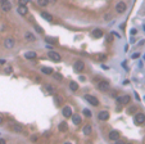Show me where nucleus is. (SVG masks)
<instances>
[{
	"mask_svg": "<svg viewBox=\"0 0 145 144\" xmlns=\"http://www.w3.org/2000/svg\"><path fill=\"white\" fill-rule=\"evenodd\" d=\"M50 1H51L53 4H55V3H57V0H50Z\"/></svg>",
	"mask_w": 145,
	"mask_h": 144,
	"instance_id": "40",
	"label": "nucleus"
},
{
	"mask_svg": "<svg viewBox=\"0 0 145 144\" xmlns=\"http://www.w3.org/2000/svg\"><path fill=\"white\" fill-rule=\"evenodd\" d=\"M128 144H132V143H128Z\"/></svg>",
	"mask_w": 145,
	"mask_h": 144,
	"instance_id": "42",
	"label": "nucleus"
},
{
	"mask_svg": "<svg viewBox=\"0 0 145 144\" xmlns=\"http://www.w3.org/2000/svg\"><path fill=\"white\" fill-rule=\"evenodd\" d=\"M64 144H72V143H70V142H66Z\"/></svg>",
	"mask_w": 145,
	"mask_h": 144,
	"instance_id": "41",
	"label": "nucleus"
},
{
	"mask_svg": "<svg viewBox=\"0 0 145 144\" xmlns=\"http://www.w3.org/2000/svg\"><path fill=\"white\" fill-rule=\"evenodd\" d=\"M83 68H85V63H83L82 60H77V62L74 63V70L77 72H81Z\"/></svg>",
	"mask_w": 145,
	"mask_h": 144,
	"instance_id": "11",
	"label": "nucleus"
},
{
	"mask_svg": "<svg viewBox=\"0 0 145 144\" xmlns=\"http://www.w3.org/2000/svg\"><path fill=\"white\" fill-rule=\"evenodd\" d=\"M144 30H145V26H144Z\"/></svg>",
	"mask_w": 145,
	"mask_h": 144,
	"instance_id": "43",
	"label": "nucleus"
},
{
	"mask_svg": "<svg viewBox=\"0 0 145 144\" xmlns=\"http://www.w3.org/2000/svg\"><path fill=\"white\" fill-rule=\"evenodd\" d=\"M1 10H3L4 13H8V12H10V10H12V4H10L9 1H6V3L1 4Z\"/></svg>",
	"mask_w": 145,
	"mask_h": 144,
	"instance_id": "12",
	"label": "nucleus"
},
{
	"mask_svg": "<svg viewBox=\"0 0 145 144\" xmlns=\"http://www.w3.org/2000/svg\"><path fill=\"white\" fill-rule=\"evenodd\" d=\"M93 36L95 37V39H99V37L103 36V31H102V30H99V28H96V30H94V31H93Z\"/></svg>",
	"mask_w": 145,
	"mask_h": 144,
	"instance_id": "18",
	"label": "nucleus"
},
{
	"mask_svg": "<svg viewBox=\"0 0 145 144\" xmlns=\"http://www.w3.org/2000/svg\"><path fill=\"white\" fill-rule=\"evenodd\" d=\"M85 99L90 103V104H93L94 105V107H96V105H99V100L96 99V98L94 96V95H85Z\"/></svg>",
	"mask_w": 145,
	"mask_h": 144,
	"instance_id": "2",
	"label": "nucleus"
},
{
	"mask_svg": "<svg viewBox=\"0 0 145 144\" xmlns=\"http://www.w3.org/2000/svg\"><path fill=\"white\" fill-rule=\"evenodd\" d=\"M62 113H63V116H64L66 118L71 117V116H72V108L70 107V105H67V107H64V108L62 109Z\"/></svg>",
	"mask_w": 145,
	"mask_h": 144,
	"instance_id": "8",
	"label": "nucleus"
},
{
	"mask_svg": "<svg viewBox=\"0 0 145 144\" xmlns=\"http://www.w3.org/2000/svg\"><path fill=\"white\" fill-rule=\"evenodd\" d=\"M17 12H18V14H21V16H26V14L28 13V9H27L26 5H18Z\"/></svg>",
	"mask_w": 145,
	"mask_h": 144,
	"instance_id": "10",
	"label": "nucleus"
},
{
	"mask_svg": "<svg viewBox=\"0 0 145 144\" xmlns=\"http://www.w3.org/2000/svg\"><path fill=\"white\" fill-rule=\"evenodd\" d=\"M25 58H27V59H35L36 58V53L35 51H27L25 54Z\"/></svg>",
	"mask_w": 145,
	"mask_h": 144,
	"instance_id": "20",
	"label": "nucleus"
},
{
	"mask_svg": "<svg viewBox=\"0 0 145 144\" xmlns=\"http://www.w3.org/2000/svg\"><path fill=\"white\" fill-rule=\"evenodd\" d=\"M54 102H55L57 104H59V103H60V98H59V96H57L55 94H54Z\"/></svg>",
	"mask_w": 145,
	"mask_h": 144,
	"instance_id": "30",
	"label": "nucleus"
},
{
	"mask_svg": "<svg viewBox=\"0 0 145 144\" xmlns=\"http://www.w3.org/2000/svg\"><path fill=\"white\" fill-rule=\"evenodd\" d=\"M41 17H42L45 21H48V22H51V21H53V17L50 16L49 13H46V12H41Z\"/></svg>",
	"mask_w": 145,
	"mask_h": 144,
	"instance_id": "19",
	"label": "nucleus"
},
{
	"mask_svg": "<svg viewBox=\"0 0 145 144\" xmlns=\"http://www.w3.org/2000/svg\"><path fill=\"white\" fill-rule=\"evenodd\" d=\"M104 19H105L107 22H109V21L112 19V13H107L105 16H104Z\"/></svg>",
	"mask_w": 145,
	"mask_h": 144,
	"instance_id": "26",
	"label": "nucleus"
},
{
	"mask_svg": "<svg viewBox=\"0 0 145 144\" xmlns=\"http://www.w3.org/2000/svg\"><path fill=\"white\" fill-rule=\"evenodd\" d=\"M145 122V115L144 113H136L135 115V124L136 125H143Z\"/></svg>",
	"mask_w": 145,
	"mask_h": 144,
	"instance_id": "1",
	"label": "nucleus"
},
{
	"mask_svg": "<svg viewBox=\"0 0 145 144\" xmlns=\"http://www.w3.org/2000/svg\"><path fill=\"white\" fill-rule=\"evenodd\" d=\"M135 111H136V107H130L127 112L130 113V115H132V112H135Z\"/></svg>",
	"mask_w": 145,
	"mask_h": 144,
	"instance_id": "29",
	"label": "nucleus"
},
{
	"mask_svg": "<svg viewBox=\"0 0 145 144\" xmlns=\"http://www.w3.org/2000/svg\"><path fill=\"white\" fill-rule=\"evenodd\" d=\"M8 0H0V4H4V3H6Z\"/></svg>",
	"mask_w": 145,
	"mask_h": 144,
	"instance_id": "37",
	"label": "nucleus"
},
{
	"mask_svg": "<svg viewBox=\"0 0 145 144\" xmlns=\"http://www.w3.org/2000/svg\"><path fill=\"white\" fill-rule=\"evenodd\" d=\"M0 144H6V140L3 139V138H0Z\"/></svg>",
	"mask_w": 145,
	"mask_h": 144,
	"instance_id": "36",
	"label": "nucleus"
},
{
	"mask_svg": "<svg viewBox=\"0 0 145 144\" xmlns=\"http://www.w3.org/2000/svg\"><path fill=\"white\" fill-rule=\"evenodd\" d=\"M58 129H59V131H62V133H66L67 130H68V125H67V122H60L59 124V126H58Z\"/></svg>",
	"mask_w": 145,
	"mask_h": 144,
	"instance_id": "17",
	"label": "nucleus"
},
{
	"mask_svg": "<svg viewBox=\"0 0 145 144\" xmlns=\"http://www.w3.org/2000/svg\"><path fill=\"white\" fill-rule=\"evenodd\" d=\"M13 130L16 133H19V131H22V126L21 125H13Z\"/></svg>",
	"mask_w": 145,
	"mask_h": 144,
	"instance_id": "25",
	"label": "nucleus"
},
{
	"mask_svg": "<svg viewBox=\"0 0 145 144\" xmlns=\"http://www.w3.org/2000/svg\"><path fill=\"white\" fill-rule=\"evenodd\" d=\"M41 71H42L45 75H51V73H53V70H51V68H49V67H42Z\"/></svg>",
	"mask_w": 145,
	"mask_h": 144,
	"instance_id": "23",
	"label": "nucleus"
},
{
	"mask_svg": "<svg viewBox=\"0 0 145 144\" xmlns=\"http://www.w3.org/2000/svg\"><path fill=\"white\" fill-rule=\"evenodd\" d=\"M136 32H137L136 28H132V30H131V35H136Z\"/></svg>",
	"mask_w": 145,
	"mask_h": 144,
	"instance_id": "35",
	"label": "nucleus"
},
{
	"mask_svg": "<svg viewBox=\"0 0 145 144\" xmlns=\"http://www.w3.org/2000/svg\"><path fill=\"white\" fill-rule=\"evenodd\" d=\"M54 77H55L58 81H60V80L63 79V77H62V75H59V73H54Z\"/></svg>",
	"mask_w": 145,
	"mask_h": 144,
	"instance_id": "28",
	"label": "nucleus"
},
{
	"mask_svg": "<svg viewBox=\"0 0 145 144\" xmlns=\"http://www.w3.org/2000/svg\"><path fill=\"white\" fill-rule=\"evenodd\" d=\"M49 58L51 59V60H54V62H59L60 60V54H58L57 51H49Z\"/></svg>",
	"mask_w": 145,
	"mask_h": 144,
	"instance_id": "5",
	"label": "nucleus"
},
{
	"mask_svg": "<svg viewBox=\"0 0 145 144\" xmlns=\"http://www.w3.org/2000/svg\"><path fill=\"white\" fill-rule=\"evenodd\" d=\"M109 139L110 140H118L119 139V133L117 130H113L109 133Z\"/></svg>",
	"mask_w": 145,
	"mask_h": 144,
	"instance_id": "14",
	"label": "nucleus"
},
{
	"mask_svg": "<svg viewBox=\"0 0 145 144\" xmlns=\"http://www.w3.org/2000/svg\"><path fill=\"white\" fill-rule=\"evenodd\" d=\"M98 117H99V120H100V121H107V120H109V113L107 111H100Z\"/></svg>",
	"mask_w": 145,
	"mask_h": 144,
	"instance_id": "9",
	"label": "nucleus"
},
{
	"mask_svg": "<svg viewBox=\"0 0 145 144\" xmlns=\"http://www.w3.org/2000/svg\"><path fill=\"white\" fill-rule=\"evenodd\" d=\"M139 57H140L139 53H135V54H132V59H136V58H139Z\"/></svg>",
	"mask_w": 145,
	"mask_h": 144,
	"instance_id": "32",
	"label": "nucleus"
},
{
	"mask_svg": "<svg viewBox=\"0 0 145 144\" xmlns=\"http://www.w3.org/2000/svg\"><path fill=\"white\" fill-rule=\"evenodd\" d=\"M12 71H13V70H12V67H8V68L5 70V72H6V73H12Z\"/></svg>",
	"mask_w": 145,
	"mask_h": 144,
	"instance_id": "34",
	"label": "nucleus"
},
{
	"mask_svg": "<svg viewBox=\"0 0 145 144\" xmlns=\"http://www.w3.org/2000/svg\"><path fill=\"white\" fill-rule=\"evenodd\" d=\"M82 131H83V134H85V135H90L91 131H93V126H91V124H86L85 126H83Z\"/></svg>",
	"mask_w": 145,
	"mask_h": 144,
	"instance_id": "13",
	"label": "nucleus"
},
{
	"mask_svg": "<svg viewBox=\"0 0 145 144\" xmlns=\"http://www.w3.org/2000/svg\"><path fill=\"white\" fill-rule=\"evenodd\" d=\"M72 121H73V124L74 125H80L82 122V120H81V116L80 115H72Z\"/></svg>",
	"mask_w": 145,
	"mask_h": 144,
	"instance_id": "16",
	"label": "nucleus"
},
{
	"mask_svg": "<svg viewBox=\"0 0 145 144\" xmlns=\"http://www.w3.org/2000/svg\"><path fill=\"white\" fill-rule=\"evenodd\" d=\"M4 47L6 49H12L14 47V40L12 39V37H8V39H5L4 40Z\"/></svg>",
	"mask_w": 145,
	"mask_h": 144,
	"instance_id": "7",
	"label": "nucleus"
},
{
	"mask_svg": "<svg viewBox=\"0 0 145 144\" xmlns=\"http://www.w3.org/2000/svg\"><path fill=\"white\" fill-rule=\"evenodd\" d=\"M46 90H48L50 94H55V93H57V92H55V89L53 88L51 85H46Z\"/></svg>",
	"mask_w": 145,
	"mask_h": 144,
	"instance_id": "24",
	"label": "nucleus"
},
{
	"mask_svg": "<svg viewBox=\"0 0 145 144\" xmlns=\"http://www.w3.org/2000/svg\"><path fill=\"white\" fill-rule=\"evenodd\" d=\"M27 4V0H19V5H26Z\"/></svg>",
	"mask_w": 145,
	"mask_h": 144,
	"instance_id": "31",
	"label": "nucleus"
},
{
	"mask_svg": "<svg viewBox=\"0 0 145 144\" xmlns=\"http://www.w3.org/2000/svg\"><path fill=\"white\" fill-rule=\"evenodd\" d=\"M70 88H71L72 92H77V90H78V84H77V82H74V81H71L70 82Z\"/></svg>",
	"mask_w": 145,
	"mask_h": 144,
	"instance_id": "21",
	"label": "nucleus"
},
{
	"mask_svg": "<svg viewBox=\"0 0 145 144\" xmlns=\"http://www.w3.org/2000/svg\"><path fill=\"white\" fill-rule=\"evenodd\" d=\"M1 124H3V117L0 116V125H1Z\"/></svg>",
	"mask_w": 145,
	"mask_h": 144,
	"instance_id": "39",
	"label": "nucleus"
},
{
	"mask_svg": "<svg viewBox=\"0 0 145 144\" xmlns=\"http://www.w3.org/2000/svg\"><path fill=\"white\" fill-rule=\"evenodd\" d=\"M37 3H39L40 6H48L49 3H50V0H37Z\"/></svg>",
	"mask_w": 145,
	"mask_h": 144,
	"instance_id": "22",
	"label": "nucleus"
},
{
	"mask_svg": "<svg viewBox=\"0 0 145 144\" xmlns=\"http://www.w3.org/2000/svg\"><path fill=\"white\" fill-rule=\"evenodd\" d=\"M83 113H85V116H86V117H90L91 115H93V113H91L89 109H83Z\"/></svg>",
	"mask_w": 145,
	"mask_h": 144,
	"instance_id": "27",
	"label": "nucleus"
},
{
	"mask_svg": "<svg viewBox=\"0 0 145 144\" xmlns=\"http://www.w3.org/2000/svg\"><path fill=\"white\" fill-rule=\"evenodd\" d=\"M25 39L27 40V41H35L36 40V37H35V35L32 34V32H30V31H27L26 34H25Z\"/></svg>",
	"mask_w": 145,
	"mask_h": 144,
	"instance_id": "15",
	"label": "nucleus"
},
{
	"mask_svg": "<svg viewBox=\"0 0 145 144\" xmlns=\"http://www.w3.org/2000/svg\"><path fill=\"white\" fill-rule=\"evenodd\" d=\"M131 102V96L130 95H122L121 98H118V103L121 104H128Z\"/></svg>",
	"mask_w": 145,
	"mask_h": 144,
	"instance_id": "6",
	"label": "nucleus"
},
{
	"mask_svg": "<svg viewBox=\"0 0 145 144\" xmlns=\"http://www.w3.org/2000/svg\"><path fill=\"white\" fill-rule=\"evenodd\" d=\"M144 59H145V55H144Z\"/></svg>",
	"mask_w": 145,
	"mask_h": 144,
	"instance_id": "44",
	"label": "nucleus"
},
{
	"mask_svg": "<svg viewBox=\"0 0 145 144\" xmlns=\"http://www.w3.org/2000/svg\"><path fill=\"white\" fill-rule=\"evenodd\" d=\"M114 142H116L114 144H126L125 142H122V140H119V139H118V140H114Z\"/></svg>",
	"mask_w": 145,
	"mask_h": 144,
	"instance_id": "33",
	"label": "nucleus"
},
{
	"mask_svg": "<svg viewBox=\"0 0 145 144\" xmlns=\"http://www.w3.org/2000/svg\"><path fill=\"white\" fill-rule=\"evenodd\" d=\"M5 63V60L4 59H0V64H4Z\"/></svg>",
	"mask_w": 145,
	"mask_h": 144,
	"instance_id": "38",
	"label": "nucleus"
},
{
	"mask_svg": "<svg viewBox=\"0 0 145 144\" xmlns=\"http://www.w3.org/2000/svg\"><path fill=\"white\" fill-rule=\"evenodd\" d=\"M98 88L102 90V92H107V90H109V82H107V81H100L98 84Z\"/></svg>",
	"mask_w": 145,
	"mask_h": 144,
	"instance_id": "4",
	"label": "nucleus"
},
{
	"mask_svg": "<svg viewBox=\"0 0 145 144\" xmlns=\"http://www.w3.org/2000/svg\"><path fill=\"white\" fill-rule=\"evenodd\" d=\"M126 9H127V5H126V3H123V1H121V3H118V4L116 5V12H117V13H125Z\"/></svg>",
	"mask_w": 145,
	"mask_h": 144,
	"instance_id": "3",
	"label": "nucleus"
}]
</instances>
